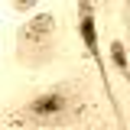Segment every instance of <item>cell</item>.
<instances>
[{
  "mask_svg": "<svg viewBox=\"0 0 130 130\" xmlns=\"http://www.w3.org/2000/svg\"><path fill=\"white\" fill-rule=\"evenodd\" d=\"M85 111V101L75 91L72 81H59L46 91H39L36 98H29L20 111H13V124L23 127H68L75 124Z\"/></svg>",
  "mask_w": 130,
  "mask_h": 130,
  "instance_id": "1",
  "label": "cell"
},
{
  "mask_svg": "<svg viewBox=\"0 0 130 130\" xmlns=\"http://www.w3.org/2000/svg\"><path fill=\"white\" fill-rule=\"evenodd\" d=\"M55 29L59 20L52 10L32 13L20 29H16V59L26 65H42L55 55Z\"/></svg>",
  "mask_w": 130,
  "mask_h": 130,
  "instance_id": "2",
  "label": "cell"
},
{
  "mask_svg": "<svg viewBox=\"0 0 130 130\" xmlns=\"http://www.w3.org/2000/svg\"><path fill=\"white\" fill-rule=\"evenodd\" d=\"M75 29H78V39L85 42V52L91 55V62L98 68V78H101V88H104V98L111 101L114 114H117V127L124 130V111H120V101L111 91V78H107V62H104V52H101V39H98V13H94V3L81 0L75 7Z\"/></svg>",
  "mask_w": 130,
  "mask_h": 130,
  "instance_id": "3",
  "label": "cell"
},
{
  "mask_svg": "<svg viewBox=\"0 0 130 130\" xmlns=\"http://www.w3.org/2000/svg\"><path fill=\"white\" fill-rule=\"evenodd\" d=\"M111 65L120 72V78L130 85V59H127V46H124V39H114V42H111Z\"/></svg>",
  "mask_w": 130,
  "mask_h": 130,
  "instance_id": "4",
  "label": "cell"
},
{
  "mask_svg": "<svg viewBox=\"0 0 130 130\" xmlns=\"http://www.w3.org/2000/svg\"><path fill=\"white\" fill-rule=\"evenodd\" d=\"M10 10H16V13H26V10H36V0H13V3H10Z\"/></svg>",
  "mask_w": 130,
  "mask_h": 130,
  "instance_id": "5",
  "label": "cell"
}]
</instances>
